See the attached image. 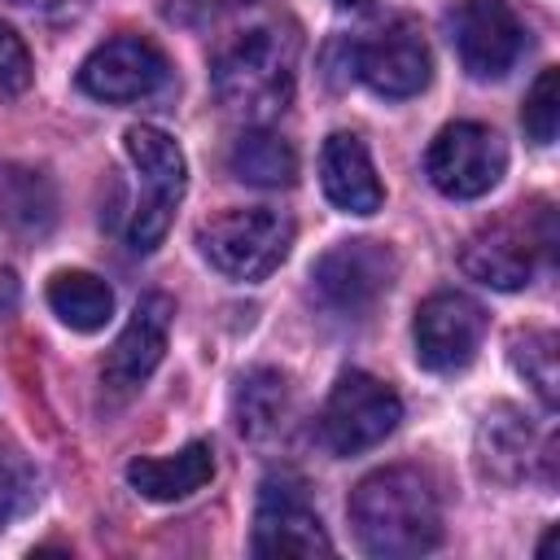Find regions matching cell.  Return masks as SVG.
Returning <instances> with one entry per match:
<instances>
[{
	"label": "cell",
	"mask_w": 560,
	"mask_h": 560,
	"mask_svg": "<svg viewBox=\"0 0 560 560\" xmlns=\"http://www.w3.org/2000/svg\"><path fill=\"white\" fill-rule=\"evenodd\" d=\"M0 210L4 219L22 232V236H44L52 228L57 201H52V184L39 171L26 166H4L0 171Z\"/></svg>",
	"instance_id": "44dd1931"
},
{
	"label": "cell",
	"mask_w": 560,
	"mask_h": 560,
	"mask_svg": "<svg viewBox=\"0 0 560 560\" xmlns=\"http://www.w3.org/2000/svg\"><path fill=\"white\" fill-rule=\"evenodd\" d=\"M350 525L368 556L407 560L442 542V503H438L433 481L420 468L394 464V468L368 472L354 486Z\"/></svg>",
	"instance_id": "6da1fadb"
},
{
	"label": "cell",
	"mask_w": 560,
	"mask_h": 560,
	"mask_svg": "<svg viewBox=\"0 0 560 560\" xmlns=\"http://www.w3.org/2000/svg\"><path fill=\"white\" fill-rule=\"evenodd\" d=\"M503 171H508V144L486 122H446L424 153L429 184L451 201L486 197L503 179Z\"/></svg>",
	"instance_id": "52a82bcc"
},
{
	"label": "cell",
	"mask_w": 560,
	"mask_h": 560,
	"mask_svg": "<svg viewBox=\"0 0 560 560\" xmlns=\"http://www.w3.org/2000/svg\"><path fill=\"white\" fill-rule=\"evenodd\" d=\"M319 184L324 197L346 214H376L385 201V188L376 179L372 153L354 131H332L319 149Z\"/></svg>",
	"instance_id": "9a60e30c"
},
{
	"label": "cell",
	"mask_w": 560,
	"mask_h": 560,
	"mask_svg": "<svg viewBox=\"0 0 560 560\" xmlns=\"http://www.w3.org/2000/svg\"><path fill=\"white\" fill-rule=\"evenodd\" d=\"M26 503H31V472L18 459L0 455V525L13 521Z\"/></svg>",
	"instance_id": "d4e9b609"
},
{
	"label": "cell",
	"mask_w": 560,
	"mask_h": 560,
	"mask_svg": "<svg viewBox=\"0 0 560 560\" xmlns=\"http://www.w3.org/2000/svg\"><path fill=\"white\" fill-rule=\"evenodd\" d=\"M52 315L74 332H96L114 315V289L92 271H57L48 280Z\"/></svg>",
	"instance_id": "ac0fdd59"
},
{
	"label": "cell",
	"mask_w": 560,
	"mask_h": 560,
	"mask_svg": "<svg viewBox=\"0 0 560 560\" xmlns=\"http://www.w3.org/2000/svg\"><path fill=\"white\" fill-rule=\"evenodd\" d=\"M171 315H175V302L166 293H149L136 302L127 328L118 332V341L109 346L105 363H101V385L114 402L131 398L149 376L153 368L162 363L166 354V332H171Z\"/></svg>",
	"instance_id": "5bb4252c"
},
{
	"label": "cell",
	"mask_w": 560,
	"mask_h": 560,
	"mask_svg": "<svg viewBox=\"0 0 560 560\" xmlns=\"http://www.w3.org/2000/svg\"><path fill=\"white\" fill-rule=\"evenodd\" d=\"M171 83V61L153 39L118 35L92 48L79 66V88L105 105H131L149 101Z\"/></svg>",
	"instance_id": "9c48e42d"
},
{
	"label": "cell",
	"mask_w": 560,
	"mask_h": 560,
	"mask_svg": "<svg viewBox=\"0 0 560 560\" xmlns=\"http://www.w3.org/2000/svg\"><path fill=\"white\" fill-rule=\"evenodd\" d=\"M402 420V398L372 372H341L324 416H319V433L324 446L332 455H363L372 446H381Z\"/></svg>",
	"instance_id": "8992f818"
},
{
	"label": "cell",
	"mask_w": 560,
	"mask_h": 560,
	"mask_svg": "<svg viewBox=\"0 0 560 560\" xmlns=\"http://www.w3.org/2000/svg\"><path fill=\"white\" fill-rule=\"evenodd\" d=\"M249 551L254 556H332V538L298 477L280 472L262 481Z\"/></svg>",
	"instance_id": "30bf717a"
},
{
	"label": "cell",
	"mask_w": 560,
	"mask_h": 560,
	"mask_svg": "<svg viewBox=\"0 0 560 560\" xmlns=\"http://www.w3.org/2000/svg\"><path fill=\"white\" fill-rule=\"evenodd\" d=\"M332 4H341V9H363V4H372V0H332Z\"/></svg>",
	"instance_id": "484cf974"
},
{
	"label": "cell",
	"mask_w": 560,
	"mask_h": 560,
	"mask_svg": "<svg viewBox=\"0 0 560 560\" xmlns=\"http://www.w3.org/2000/svg\"><path fill=\"white\" fill-rule=\"evenodd\" d=\"M13 4H31V0H13Z\"/></svg>",
	"instance_id": "4316f807"
},
{
	"label": "cell",
	"mask_w": 560,
	"mask_h": 560,
	"mask_svg": "<svg viewBox=\"0 0 560 560\" xmlns=\"http://www.w3.org/2000/svg\"><path fill=\"white\" fill-rule=\"evenodd\" d=\"M122 144H127L131 166L144 175V201L131 214L127 241H131V249L149 254V249L162 245V236H166V228L175 219V206H179L184 184H188V162H184L179 144L162 127H149V122L127 127Z\"/></svg>",
	"instance_id": "5b68a950"
},
{
	"label": "cell",
	"mask_w": 560,
	"mask_h": 560,
	"mask_svg": "<svg viewBox=\"0 0 560 560\" xmlns=\"http://www.w3.org/2000/svg\"><path fill=\"white\" fill-rule=\"evenodd\" d=\"M228 166L236 179L254 184V188H289L298 179V153L289 140H280L276 131L267 127H254L245 131L232 153H228Z\"/></svg>",
	"instance_id": "d6986e66"
},
{
	"label": "cell",
	"mask_w": 560,
	"mask_h": 560,
	"mask_svg": "<svg viewBox=\"0 0 560 560\" xmlns=\"http://www.w3.org/2000/svg\"><path fill=\"white\" fill-rule=\"evenodd\" d=\"M556 332L551 328H525V332H512L508 341V359L516 368V376H525V385L538 394V402L547 411H556V398H560V368H556Z\"/></svg>",
	"instance_id": "7402d4cb"
},
{
	"label": "cell",
	"mask_w": 560,
	"mask_h": 560,
	"mask_svg": "<svg viewBox=\"0 0 560 560\" xmlns=\"http://www.w3.org/2000/svg\"><path fill=\"white\" fill-rule=\"evenodd\" d=\"M201 254L228 280H267L293 245V219L267 206H236L201 223Z\"/></svg>",
	"instance_id": "3957f363"
},
{
	"label": "cell",
	"mask_w": 560,
	"mask_h": 560,
	"mask_svg": "<svg viewBox=\"0 0 560 560\" xmlns=\"http://www.w3.org/2000/svg\"><path fill=\"white\" fill-rule=\"evenodd\" d=\"M521 122L529 131L534 144H551L556 140V127H560V70H542L525 96V109H521Z\"/></svg>",
	"instance_id": "603a6c76"
},
{
	"label": "cell",
	"mask_w": 560,
	"mask_h": 560,
	"mask_svg": "<svg viewBox=\"0 0 560 560\" xmlns=\"http://www.w3.org/2000/svg\"><path fill=\"white\" fill-rule=\"evenodd\" d=\"M350 66H354V74H359L376 96L402 101V96H416V92L429 88L433 52H429L420 26L407 22V18H398V22L376 26L368 39H359V44L350 48Z\"/></svg>",
	"instance_id": "8fae6325"
},
{
	"label": "cell",
	"mask_w": 560,
	"mask_h": 560,
	"mask_svg": "<svg viewBox=\"0 0 560 560\" xmlns=\"http://www.w3.org/2000/svg\"><path fill=\"white\" fill-rule=\"evenodd\" d=\"M293 61L298 48L276 26H249L232 35L210 66V88L219 105L241 122H271L293 101Z\"/></svg>",
	"instance_id": "7a4b0ae2"
},
{
	"label": "cell",
	"mask_w": 560,
	"mask_h": 560,
	"mask_svg": "<svg viewBox=\"0 0 560 560\" xmlns=\"http://www.w3.org/2000/svg\"><path fill=\"white\" fill-rule=\"evenodd\" d=\"M214 477V451L210 442H188L175 455H140L127 464L131 490H140L153 503H175L197 494Z\"/></svg>",
	"instance_id": "2e32d148"
},
{
	"label": "cell",
	"mask_w": 560,
	"mask_h": 560,
	"mask_svg": "<svg viewBox=\"0 0 560 560\" xmlns=\"http://www.w3.org/2000/svg\"><path fill=\"white\" fill-rule=\"evenodd\" d=\"M481 337H486V311L477 298H468L459 289L429 293L416 311V324H411L416 363L424 372H438V376L464 372L477 359Z\"/></svg>",
	"instance_id": "ba28073f"
},
{
	"label": "cell",
	"mask_w": 560,
	"mask_h": 560,
	"mask_svg": "<svg viewBox=\"0 0 560 560\" xmlns=\"http://www.w3.org/2000/svg\"><path fill=\"white\" fill-rule=\"evenodd\" d=\"M451 44L472 79H503L525 52V26L508 0H459L451 13Z\"/></svg>",
	"instance_id": "4fadbf2b"
},
{
	"label": "cell",
	"mask_w": 560,
	"mask_h": 560,
	"mask_svg": "<svg viewBox=\"0 0 560 560\" xmlns=\"http://www.w3.org/2000/svg\"><path fill=\"white\" fill-rule=\"evenodd\" d=\"M542 249H551V210H538L534 223L525 214H503V219L481 223L459 245V267L468 280L486 289L516 293L534 280Z\"/></svg>",
	"instance_id": "277c9868"
},
{
	"label": "cell",
	"mask_w": 560,
	"mask_h": 560,
	"mask_svg": "<svg viewBox=\"0 0 560 560\" xmlns=\"http://www.w3.org/2000/svg\"><path fill=\"white\" fill-rule=\"evenodd\" d=\"M311 280H315V293L332 311L363 315L394 284V254L381 241H337L332 249L315 258Z\"/></svg>",
	"instance_id": "7c38bea8"
},
{
	"label": "cell",
	"mask_w": 560,
	"mask_h": 560,
	"mask_svg": "<svg viewBox=\"0 0 560 560\" xmlns=\"http://www.w3.org/2000/svg\"><path fill=\"white\" fill-rule=\"evenodd\" d=\"M284 407H289V385L276 368H254L236 381V394H232V416H236V429L241 438L258 442L267 433H276V424L284 420Z\"/></svg>",
	"instance_id": "ffe728a7"
},
{
	"label": "cell",
	"mask_w": 560,
	"mask_h": 560,
	"mask_svg": "<svg viewBox=\"0 0 560 560\" xmlns=\"http://www.w3.org/2000/svg\"><path fill=\"white\" fill-rule=\"evenodd\" d=\"M477 468L490 481H521L529 468V424L512 407H494L477 424Z\"/></svg>",
	"instance_id": "e0dca14e"
},
{
	"label": "cell",
	"mask_w": 560,
	"mask_h": 560,
	"mask_svg": "<svg viewBox=\"0 0 560 560\" xmlns=\"http://www.w3.org/2000/svg\"><path fill=\"white\" fill-rule=\"evenodd\" d=\"M31 88V52L13 26L0 22V96H18Z\"/></svg>",
	"instance_id": "cb8c5ba5"
}]
</instances>
